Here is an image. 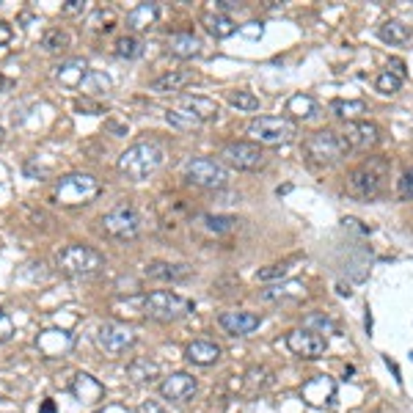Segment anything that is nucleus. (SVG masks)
<instances>
[{
    "instance_id": "1",
    "label": "nucleus",
    "mask_w": 413,
    "mask_h": 413,
    "mask_svg": "<svg viewBox=\"0 0 413 413\" xmlns=\"http://www.w3.org/2000/svg\"><path fill=\"white\" fill-rule=\"evenodd\" d=\"M163 163H165V149L157 140H140L133 143L127 152H122L116 165L130 182H143L154 177L163 168Z\"/></svg>"
},
{
    "instance_id": "2",
    "label": "nucleus",
    "mask_w": 413,
    "mask_h": 413,
    "mask_svg": "<svg viewBox=\"0 0 413 413\" xmlns=\"http://www.w3.org/2000/svg\"><path fill=\"white\" fill-rule=\"evenodd\" d=\"M386 179H389V160L386 157H369L364 160L361 165H355L350 174H347V193L353 199H361V202H372L383 193L386 188Z\"/></svg>"
},
{
    "instance_id": "3",
    "label": "nucleus",
    "mask_w": 413,
    "mask_h": 413,
    "mask_svg": "<svg viewBox=\"0 0 413 413\" xmlns=\"http://www.w3.org/2000/svg\"><path fill=\"white\" fill-rule=\"evenodd\" d=\"M56 268L69 278H91L105 268V257L83 243H69L56 254Z\"/></svg>"
},
{
    "instance_id": "4",
    "label": "nucleus",
    "mask_w": 413,
    "mask_h": 413,
    "mask_svg": "<svg viewBox=\"0 0 413 413\" xmlns=\"http://www.w3.org/2000/svg\"><path fill=\"white\" fill-rule=\"evenodd\" d=\"M140 309L149 320H157V323H174V320H182L193 311V303L171 289H154L149 295H143L140 300Z\"/></svg>"
},
{
    "instance_id": "5",
    "label": "nucleus",
    "mask_w": 413,
    "mask_h": 413,
    "mask_svg": "<svg viewBox=\"0 0 413 413\" xmlns=\"http://www.w3.org/2000/svg\"><path fill=\"white\" fill-rule=\"evenodd\" d=\"M102 193V182L91 174H67L56 182V202L61 206L91 204Z\"/></svg>"
},
{
    "instance_id": "6",
    "label": "nucleus",
    "mask_w": 413,
    "mask_h": 413,
    "mask_svg": "<svg viewBox=\"0 0 413 413\" xmlns=\"http://www.w3.org/2000/svg\"><path fill=\"white\" fill-rule=\"evenodd\" d=\"M102 226V234L111 237V240H119V243H130L140 234V212L133 204H119L113 209H108L99 220Z\"/></svg>"
},
{
    "instance_id": "7",
    "label": "nucleus",
    "mask_w": 413,
    "mask_h": 413,
    "mask_svg": "<svg viewBox=\"0 0 413 413\" xmlns=\"http://www.w3.org/2000/svg\"><path fill=\"white\" fill-rule=\"evenodd\" d=\"M303 149H306L309 160L317 163V165H334L342 157H347V152H350L347 140L339 133H334V130H320V133L309 136L306 143H303Z\"/></svg>"
},
{
    "instance_id": "8",
    "label": "nucleus",
    "mask_w": 413,
    "mask_h": 413,
    "mask_svg": "<svg viewBox=\"0 0 413 413\" xmlns=\"http://www.w3.org/2000/svg\"><path fill=\"white\" fill-rule=\"evenodd\" d=\"M248 136L257 143L265 146H278V143H289L298 138V127L295 122L284 119V116H259L248 124Z\"/></svg>"
},
{
    "instance_id": "9",
    "label": "nucleus",
    "mask_w": 413,
    "mask_h": 413,
    "mask_svg": "<svg viewBox=\"0 0 413 413\" xmlns=\"http://www.w3.org/2000/svg\"><path fill=\"white\" fill-rule=\"evenodd\" d=\"M185 179L196 188L215 191L229 182V174H226L223 163H218L212 157H191V160H185Z\"/></svg>"
},
{
    "instance_id": "10",
    "label": "nucleus",
    "mask_w": 413,
    "mask_h": 413,
    "mask_svg": "<svg viewBox=\"0 0 413 413\" xmlns=\"http://www.w3.org/2000/svg\"><path fill=\"white\" fill-rule=\"evenodd\" d=\"M220 160L229 165V168H237V171H259L268 165V154L262 146L257 143H248V140H234V143H226L220 149Z\"/></svg>"
},
{
    "instance_id": "11",
    "label": "nucleus",
    "mask_w": 413,
    "mask_h": 413,
    "mask_svg": "<svg viewBox=\"0 0 413 413\" xmlns=\"http://www.w3.org/2000/svg\"><path fill=\"white\" fill-rule=\"evenodd\" d=\"M97 344L108 355H122L136 344V331L130 325H122V323H105L97 331Z\"/></svg>"
},
{
    "instance_id": "12",
    "label": "nucleus",
    "mask_w": 413,
    "mask_h": 413,
    "mask_svg": "<svg viewBox=\"0 0 413 413\" xmlns=\"http://www.w3.org/2000/svg\"><path fill=\"white\" fill-rule=\"evenodd\" d=\"M286 347L298 358H323L325 350H328V342L320 334H314V331L298 328V331H289L286 334Z\"/></svg>"
},
{
    "instance_id": "13",
    "label": "nucleus",
    "mask_w": 413,
    "mask_h": 413,
    "mask_svg": "<svg viewBox=\"0 0 413 413\" xmlns=\"http://www.w3.org/2000/svg\"><path fill=\"white\" fill-rule=\"evenodd\" d=\"M196 389H199V383H196V378L188 375V372H174V375H168V378L160 383V394H163L165 400H171V403H188V400H193Z\"/></svg>"
},
{
    "instance_id": "14",
    "label": "nucleus",
    "mask_w": 413,
    "mask_h": 413,
    "mask_svg": "<svg viewBox=\"0 0 413 413\" xmlns=\"http://www.w3.org/2000/svg\"><path fill=\"white\" fill-rule=\"evenodd\" d=\"M262 317L254 314V311H223L218 317V325L229 334V337H248L259 328Z\"/></svg>"
},
{
    "instance_id": "15",
    "label": "nucleus",
    "mask_w": 413,
    "mask_h": 413,
    "mask_svg": "<svg viewBox=\"0 0 413 413\" xmlns=\"http://www.w3.org/2000/svg\"><path fill=\"white\" fill-rule=\"evenodd\" d=\"M342 138L350 149H372L380 140V130L372 122H347Z\"/></svg>"
},
{
    "instance_id": "16",
    "label": "nucleus",
    "mask_w": 413,
    "mask_h": 413,
    "mask_svg": "<svg viewBox=\"0 0 413 413\" xmlns=\"http://www.w3.org/2000/svg\"><path fill=\"white\" fill-rule=\"evenodd\" d=\"M334 394H337V383H334L328 375H317V378H311L309 383H303V389H300V397H303L309 405H314V408L328 405V403L334 400Z\"/></svg>"
},
{
    "instance_id": "17",
    "label": "nucleus",
    "mask_w": 413,
    "mask_h": 413,
    "mask_svg": "<svg viewBox=\"0 0 413 413\" xmlns=\"http://www.w3.org/2000/svg\"><path fill=\"white\" fill-rule=\"evenodd\" d=\"M193 80H196V72H191V69L165 72V74H160L157 80L149 83V91H154V94H177V91H182L185 86H191Z\"/></svg>"
},
{
    "instance_id": "18",
    "label": "nucleus",
    "mask_w": 413,
    "mask_h": 413,
    "mask_svg": "<svg viewBox=\"0 0 413 413\" xmlns=\"http://www.w3.org/2000/svg\"><path fill=\"white\" fill-rule=\"evenodd\" d=\"M86 77H88V64H86L83 58H69V61L56 67V80H58L61 86H67V88L83 86Z\"/></svg>"
},
{
    "instance_id": "19",
    "label": "nucleus",
    "mask_w": 413,
    "mask_h": 413,
    "mask_svg": "<svg viewBox=\"0 0 413 413\" xmlns=\"http://www.w3.org/2000/svg\"><path fill=\"white\" fill-rule=\"evenodd\" d=\"M39 350L47 355V358H61V355H67L69 347H72V337H69L67 331H44L39 339Z\"/></svg>"
},
{
    "instance_id": "20",
    "label": "nucleus",
    "mask_w": 413,
    "mask_h": 413,
    "mask_svg": "<svg viewBox=\"0 0 413 413\" xmlns=\"http://www.w3.org/2000/svg\"><path fill=\"white\" fill-rule=\"evenodd\" d=\"M177 108L191 111V113L199 116L202 122H209V119L218 116V102L209 99V97H199V94H185V97H179V105H177Z\"/></svg>"
},
{
    "instance_id": "21",
    "label": "nucleus",
    "mask_w": 413,
    "mask_h": 413,
    "mask_svg": "<svg viewBox=\"0 0 413 413\" xmlns=\"http://www.w3.org/2000/svg\"><path fill=\"white\" fill-rule=\"evenodd\" d=\"M193 275L191 265H171V262H152L146 265V278H157V281H185Z\"/></svg>"
},
{
    "instance_id": "22",
    "label": "nucleus",
    "mask_w": 413,
    "mask_h": 413,
    "mask_svg": "<svg viewBox=\"0 0 413 413\" xmlns=\"http://www.w3.org/2000/svg\"><path fill=\"white\" fill-rule=\"evenodd\" d=\"M160 17L157 3H138L133 11H127V28L133 31H149Z\"/></svg>"
},
{
    "instance_id": "23",
    "label": "nucleus",
    "mask_w": 413,
    "mask_h": 413,
    "mask_svg": "<svg viewBox=\"0 0 413 413\" xmlns=\"http://www.w3.org/2000/svg\"><path fill=\"white\" fill-rule=\"evenodd\" d=\"M185 355H188V361H193V364H199V366H209V364H215V361L220 358V347L215 342L199 339V342L188 344Z\"/></svg>"
},
{
    "instance_id": "24",
    "label": "nucleus",
    "mask_w": 413,
    "mask_h": 413,
    "mask_svg": "<svg viewBox=\"0 0 413 413\" xmlns=\"http://www.w3.org/2000/svg\"><path fill=\"white\" fill-rule=\"evenodd\" d=\"M168 50H171V56H177V58H193V56H199L202 42H199L193 33H174V36L168 39Z\"/></svg>"
},
{
    "instance_id": "25",
    "label": "nucleus",
    "mask_w": 413,
    "mask_h": 413,
    "mask_svg": "<svg viewBox=\"0 0 413 413\" xmlns=\"http://www.w3.org/2000/svg\"><path fill=\"white\" fill-rule=\"evenodd\" d=\"M102 391H105V389H102L91 375H83V372H80V375L74 378V383H72V394H74L80 403H97V400L102 397Z\"/></svg>"
},
{
    "instance_id": "26",
    "label": "nucleus",
    "mask_w": 413,
    "mask_h": 413,
    "mask_svg": "<svg viewBox=\"0 0 413 413\" xmlns=\"http://www.w3.org/2000/svg\"><path fill=\"white\" fill-rule=\"evenodd\" d=\"M378 36L386 42V44H405L411 39V28L403 22V19H389L378 28Z\"/></svg>"
},
{
    "instance_id": "27",
    "label": "nucleus",
    "mask_w": 413,
    "mask_h": 413,
    "mask_svg": "<svg viewBox=\"0 0 413 413\" xmlns=\"http://www.w3.org/2000/svg\"><path fill=\"white\" fill-rule=\"evenodd\" d=\"M204 28L215 36V39H226V36H232L234 31H237V25H234V19L229 17V14H206L204 17Z\"/></svg>"
},
{
    "instance_id": "28",
    "label": "nucleus",
    "mask_w": 413,
    "mask_h": 413,
    "mask_svg": "<svg viewBox=\"0 0 413 413\" xmlns=\"http://www.w3.org/2000/svg\"><path fill=\"white\" fill-rule=\"evenodd\" d=\"M127 375H130L136 383H152V380L160 378V366H157L154 361H149V358H136V361L130 364Z\"/></svg>"
},
{
    "instance_id": "29",
    "label": "nucleus",
    "mask_w": 413,
    "mask_h": 413,
    "mask_svg": "<svg viewBox=\"0 0 413 413\" xmlns=\"http://www.w3.org/2000/svg\"><path fill=\"white\" fill-rule=\"evenodd\" d=\"M306 295V286L300 281H286V284H273L268 289H262V298L265 300H281V298H303Z\"/></svg>"
},
{
    "instance_id": "30",
    "label": "nucleus",
    "mask_w": 413,
    "mask_h": 413,
    "mask_svg": "<svg viewBox=\"0 0 413 413\" xmlns=\"http://www.w3.org/2000/svg\"><path fill=\"white\" fill-rule=\"evenodd\" d=\"M165 119H168V124L177 127V130H199V127L204 124L199 116H193V113L185 111V108H171V111L165 113Z\"/></svg>"
},
{
    "instance_id": "31",
    "label": "nucleus",
    "mask_w": 413,
    "mask_h": 413,
    "mask_svg": "<svg viewBox=\"0 0 413 413\" xmlns=\"http://www.w3.org/2000/svg\"><path fill=\"white\" fill-rule=\"evenodd\" d=\"M113 53L119 56V58H127V61H136L143 56V42L138 39V36H119L116 39V44H113Z\"/></svg>"
},
{
    "instance_id": "32",
    "label": "nucleus",
    "mask_w": 413,
    "mask_h": 413,
    "mask_svg": "<svg viewBox=\"0 0 413 413\" xmlns=\"http://www.w3.org/2000/svg\"><path fill=\"white\" fill-rule=\"evenodd\" d=\"M314 111H317V105H314V99H311L309 94H295V97H289V102H286V113H292V116H298V119H311Z\"/></svg>"
},
{
    "instance_id": "33",
    "label": "nucleus",
    "mask_w": 413,
    "mask_h": 413,
    "mask_svg": "<svg viewBox=\"0 0 413 413\" xmlns=\"http://www.w3.org/2000/svg\"><path fill=\"white\" fill-rule=\"evenodd\" d=\"M331 111L339 116V119H347V122H355V116L366 113V102L361 99H334Z\"/></svg>"
},
{
    "instance_id": "34",
    "label": "nucleus",
    "mask_w": 413,
    "mask_h": 413,
    "mask_svg": "<svg viewBox=\"0 0 413 413\" xmlns=\"http://www.w3.org/2000/svg\"><path fill=\"white\" fill-rule=\"evenodd\" d=\"M69 42H72L69 33L67 31H61V28H50V31L42 36V47L50 50V53H61V50H67Z\"/></svg>"
},
{
    "instance_id": "35",
    "label": "nucleus",
    "mask_w": 413,
    "mask_h": 413,
    "mask_svg": "<svg viewBox=\"0 0 413 413\" xmlns=\"http://www.w3.org/2000/svg\"><path fill=\"white\" fill-rule=\"evenodd\" d=\"M202 223H204V229L215 232V234H226V232H232L237 226V218H232V215H204Z\"/></svg>"
},
{
    "instance_id": "36",
    "label": "nucleus",
    "mask_w": 413,
    "mask_h": 413,
    "mask_svg": "<svg viewBox=\"0 0 413 413\" xmlns=\"http://www.w3.org/2000/svg\"><path fill=\"white\" fill-rule=\"evenodd\" d=\"M229 102H232L237 111H245V113L259 111V97L251 94V91H232V94H229Z\"/></svg>"
},
{
    "instance_id": "37",
    "label": "nucleus",
    "mask_w": 413,
    "mask_h": 413,
    "mask_svg": "<svg viewBox=\"0 0 413 413\" xmlns=\"http://www.w3.org/2000/svg\"><path fill=\"white\" fill-rule=\"evenodd\" d=\"M292 265H295V259H284V262H275V265H270V268H262V270L257 273V278H259V281H281L284 275H289Z\"/></svg>"
},
{
    "instance_id": "38",
    "label": "nucleus",
    "mask_w": 413,
    "mask_h": 413,
    "mask_svg": "<svg viewBox=\"0 0 413 413\" xmlns=\"http://www.w3.org/2000/svg\"><path fill=\"white\" fill-rule=\"evenodd\" d=\"M306 331H311V328H317L320 334H339V328H337V323L331 320V317H325V314H309L306 317ZM314 331V334H317Z\"/></svg>"
},
{
    "instance_id": "39",
    "label": "nucleus",
    "mask_w": 413,
    "mask_h": 413,
    "mask_svg": "<svg viewBox=\"0 0 413 413\" xmlns=\"http://www.w3.org/2000/svg\"><path fill=\"white\" fill-rule=\"evenodd\" d=\"M375 88L380 91V94H397L400 88H403V77H397L394 72H383V74H378V80H375Z\"/></svg>"
},
{
    "instance_id": "40",
    "label": "nucleus",
    "mask_w": 413,
    "mask_h": 413,
    "mask_svg": "<svg viewBox=\"0 0 413 413\" xmlns=\"http://www.w3.org/2000/svg\"><path fill=\"white\" fill-rule=\"evenodd\" d=\"M83 88H86V91H91V94H97V91L111 88V80H108L105 74H99V72H88V77H86Z\"/></svg>"
},
{
    "instance_id": "41",
    "label": "nucleus",
    "mask_w": 413,
    "mask_h": 413,
    "mask_svg": "<svg viewBox=\"0 0 413 413\" xmlns=\"http://www.w3.org/2000/svg\"><path fill=\"white\" fill-rule=\"evenodd\" d=\"M400 196H403L405 202H413V168L405 171L403 179H400Z\"/></svg>"
},
{
    "instance_id": "42",
    "label": "nucleus",
    "mask_w": 413,
    "mask_h": 413,
    "mask_svg": "<svg viewBox=\"0 0 413 413\" xmlns=\"http://www.w3.org/2000/svg\"><path fill=\"white\" fill-rule=\"evenodd\" d=\"M11 334H14V320L6 311H0V342H8Z\"/></svg>"
},
{
    "instance_id": "43",
    "label": "nucleus",
    "mask_w": 413,
    "mask_h": 413,
    "mask_svg": "<svg viewBox=\"0 0 413 413\" xmlns=\"http://www.w3.org/2000/svg\"><path fill=\"white\" fill-rule=\"evenodd\" d=\"M240 33H243V36H248V39H262L265 25H262V22H245V25L240 28Z\"/></svg>"
},
{
    "instance_id": "44",
    "label": "nucleus",
    "mask_w": 413,
    "mask_h": 413,
    "mask_svg": "<svg viewBox=\"0 0 413 413\" xmlns=\"http://www.w3.org/2000/svg\"><path fill=\"white\" fill-rule=\"evenodd\" d=\"M74 111H88V113H102V105L91 102V99H77L74 102Z\"/></svg>"
},
{
    "instance_id": "45",
    "label": "nucleus",
    "mask_w": 413,
    "mask_h": 413,
    "mask_svg": "<svg viewBox=\"0 0 413 413\" xmlns=\"http://www.w3.org/2000/svg\"><path fill=\"white\" fill-rule=\"evenodd\" d=\"M138 413H168L160 403H154V400H146V403H140L138 405Z\"/></svg>"
},
{
    "instance_id": "46",
    "label": "nucleus",
    "mask_w": 413,
    "mask_h": 413,
    "mask_svg": "<svg viewBox=\"0 0 413 413\" xmlns=\"http://www.w3.org/2000/svg\"><path fill=\"white\" fill-rule=\"evenodd\" d=\"M61 11H64V14H77V11H83V0H67V3L61 6Z\"/></svg>"
},
{
    "instance_id": "47",
    "label": "nucleus",
    "mask_w": 413,
    "mask_h": 413,
    "mask_svg": "<svg viewBox=\"0 0 413 413\" xmlns=\"http://www.w3.org/2000/svg\"><path fill=\"white\" fill-rule=\"evenodd\" d=\"M389 72H394L397 77H403V80H405V64H403L400 58H391V61H389Z\"/></svg>"
},
{
    "instance_id": "48",
    "label": "nucleus",
    "mask_w": 413,
    "mask_h": 413,
    "mask_svg": "<svg viewBox=\"0 0 413 413\" xmlns=\"http://www.w3.org/2000/svg\"><path fill=\"white\" fill-rule=\"evenodd\" d=\"M215 8H218V14H223V11L237 8V3H234V0H218V3H215Z\"/></svg>"
},
{
    "instance_id": "49",
    "label": "nucleus",
    "mask_w": 413,
    "mask_h": 413,
    "mask_svg": "<svg viewBox=\"0 0 413 413\" xmlns=\"http://www.w3.org/2000/svg\"><path fill=\"white\" fill-rule=\"evenodd\" d=\"M11 42V28L6 22H0V44H8Z\"/></svg>"
},
{
    "instance_id": "50",
    "label": "nucleus",
    "mask_w": 413,
    "mask_h": 413,
    "mask_svg": "<svg viewBox=\"0 0 413 413\" xmlns=\"http://www.w3.org/2000/svg\"><path fill=\"white\" fill-rule=\"evenodd\" d=\"M42 413H56V403H50V400H47V403L42 405Z\"/></svg>"
},
{
    "instance_id": "51",
    "label": "nucleus",
    "mask_w": 413,
    "mask_h": 413,
    "mask_svg": "<svg viewBox=\"0 0 413 413\" xmlns=\"http://www.w3.org/2000/svg\"><path fill=\"white\" fill-rule=\"evenodd\" d=\"M11 88V80H6L3 74H0V91H8Z\"/></svg>"
},
{
    "instance_id": "52",
    "label": "nucleus",
    "mask_w": 413,
    "mask_h": 413,
    "mask_svg": "<svg viewBox=\"0 0 413 413\" xmlns=\"http://www.w3.org/2000/svg\"><path fill=\"white\" fill-rule=\"evenodd\" d=\"M3 140H6V130H3V127H0V143H3Z\"/></svg>"
}]
</instances>
